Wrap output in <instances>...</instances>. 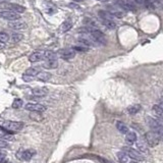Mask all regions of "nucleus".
<instances>
[{"mask_svg":"<svg viewBox=\"0 0 163 163\" xmlns=\"http://www.w3.org/2000/svg\"><path fill=\"white\" fill-rule=\"evenodd\" d=\"M2 128H4L9 133H18L23 129V123L20 121H12V120H6L2 123Z\"/></svg>","mask_w":163,"mask_h":163,"instance_id":"1","label":"nucleus"},{"mask_svg":"<svg viewBox=\"0 0 163 163\" xmlns=\"http://www.w3.org/2000/svg\"><path fill=\"white\" fill-rule=\"evenodd\" d=\"M146 121H147L148 126H150L151 131H153L154 133H156L157 135H159V134L161 133V131L163 129V126L160 123L159 120H157V119H154V118H152V117L148 116V117H146Z\"/></svg>","mask_w":163,"mask_h":163,"instance_id":"2","label":"nucleus"},{"mask_svg":"<svg viewBox=\"0 0 163 163\" xmlns=\"http://www.w3.org/2000/svg\"><path fill=\"white\" fill-rule=\"evenodd\" d=\"M35 154H36V151L33 149H27V150L21 149L16 153V157L20 160H21V161H30Z\"/></svg>","mask_w":163,"mask_h":163,"instance_id":"3","label":"nucleus"},{"mask_svg":"<svg viewBox=\"0 0 163 163\" xmlns=\"http://www.w3.org/2000/svg\"><path fill=\"white\" fill-rule=\"evenodd\" d=\"M145 139H146V143L147 145H149L150 147H155V146L158 145L159 143V137L156 133H154L153 131H150L148 133H146L145 135Z\"/></svg>","mask_w":163,"mask_h":163,"instance_id":"4","label":"nucleus"},{"mask_svg":"<svg viewBox=\"0 0 163 163\" xmlns=\"http://www.w3.org/2000/svg\"><path fill=\"white\" fill-rule=\"evenodd\" d=\"M122 151L126 152V154L128 155L129 158L136 160V161H142V160H144V157L141 155V153L138 152L136 149H133V148L131 147H123L122 148Z\"/></svg>","mask_w":163,"mask_h":163,"instance_id":"5","label":"nucleus"},{"mask_svg":"<svg viewBox=\"0 0 163 163\" xmlns=\"http://www.w3.org/2000/svg\"><path fill=\"white\" fill-rule=\"evenodd\" d=\"M0 18H2L3 20H6L8 21H18L21 18L20 14L13 12L11 10H3L0 11Z\"/></svg>","mask_w":163,"mask_h":163,"instance_id":"6","label":"nucleus"},{"mask_svg":"<svg viewBox=\"0 0 163 163\" xmlns=\"http://www.w3.org/2000/svg\"><path fill=\"white\" fill-rule=\"evenodd\" d=\"M26 110H29L31 112H43L46 110V107L39 103H28L25 106Z\"/></svg>","mask_w":163,"mask_h":163,"instance_id":"7","label":"nucleus"},{"mask_svg":"<svg viewBox=\"0 0 163 163\" xmlns=\"http://www.w3.org/2000/svg\"><path fill=\"white\" fill-rule=\"evenodd\" d=\"M59 55L64 60H70L76 56V51L73 49H62L59 51Z\"/></svg>","mask_w":163,"mask_h":163,"instance_id":"8","label":"nucleus"},{"mask_svg":"<svg viewBox=\"0 0 163 163\" xmlns=\"http://www.w3.org/2000/svg\"><path fill=\"white\" fill-rule=\"evenodd\" d=\"M8 27L11 29V30L14 31H18V30H23V29L27 28V25H26L25 21H9L8 23Z\"/></svg>","mask_w":163,"mask_h":163,"instance_id":"9","label":"nucleus"},{"mask_svg":"<svg viewBox=\"0 0 163 163\" xmlns=\"http://www.w3.org/2000/svg\"><path fill=\"white\" fill-rule=\"evenodd\" d=\"M8 10H11L13 12H16V13H23L25 12V7L23 5H20V4H16V3H8L5 5Z\"/></svg>","mask_w":163,"mask_h":163,"instance_id":"10","label":"nucleus"},{"mask_svg":"<svg viewBox=\"0 0 163 163\" xmlns=\"http://www.w3.org/2000/svg\"><path fill=\"white\" fill-rule=\"evenodd\" d=\"M44 59V51H36L29 56V60L31 62H39Z\"/></svg>","mask_w":163,"mask_h":163,"instance_id":"11","label":"nucleus"},{"mask_svg":"<svg viewBox=\"0 0 163 163\" xmlns=\"http://www.w3.org/2000/svg\"><path fill=\"white\" fill-rule=\"evenodd\" d=\"M153 114L154 116H156L157 120L163 122V108L160 105H154L152 108Z\"/></svg>","mask_w":163,"mask_h":163,"instance_id":"12","label":"nucleus"},{"mask_svg":"<svg viewBox=\"0 0 163 163\" xmlns=\"http://www.w3.org/2000/svg\"><path fill=\"white\" fill-rule=\"evenodd\" d=\"M0 140H5V141H12L13 136L9 133L8 131H6L4 128L0 126Z\"/></svg>","mask_w":163,"mask_h":163,"instance_id":"13","label":"nucleus"},{"mask_svg":"<svg viewBox=\"0 0 163 163\" xmlns=\"http://www.w3.org/2000/svg\"><path fill=\"white\" fill-rule=\"evenodd\" d=\"M32 93L35 97L41 98V97H45V96L48 94V90L46 88H36L33 90Z\"/></svg>","mask_w":163,"mask_h":163,"instance_id":"14","label":"nucleus"},{"mask_svg":"<svg viewBox=\"0 0 163 163\" xmlns=\"http://www.w3.org/2000/svg\"><path fill=\"white\" fill-rule=\"evenodd\" d=\"M44 68L47 69H54L58 66V61L57 59H52V60H46L44 63Z\"/></svg>","mask_w":163,"mask_h":163,"instance_id":"15","label":"nucleus"},{"mask_svg":"<svg viewBox=\"0 0 163 163\" xmlns=\"http://www.w3.org/2000/svg\"><path fill=\"white\" fill-rule=\"evenodd\" d=\"M51 79V73H47V71H40L39 75L37 76V80L41 82H47Z\"/></svg>","mask_w":163,"mask_h":163,"instance_id":"16","label":"nucleus"},{"mask_svg":"<svg viewBox=\"0 0 163 163\" xmlns=\"http://www.w3.org/2000/svg\"><path fill=\"white\" fill-rule=\"evenodd\" d=\"M40 73V68H30L26 70L25 75L26 76H32V78H35L39 75Z\"/></svg>","mask_w":163,"mask_h":163,"instance_id":"17","label":"nucleus"},{"mask_svg":"<svg viewBox=\"0 0 163 163\" xmlns=\"http://www.w3.org/2000/svg\"><path fill=\"white\" fill-rule=\"evenodd\" d=\"M116 128L118 129L119 133L123 134V135H126L128 133V128L121 121H117L116 122Z\"/></svg>","mask_w":163,"mask_h":163,"instance_id":"18","label":"nucleus"},{"mask_svg":"<svg viewBox=\"0 0 163 163\" xmlns=\"http://www.w3.org/2000/svg\"><path fill=\"white\" fill-rule=\"evenodd\" d=\"M98 15H99L100 20H112L113 18V15L108 10H100L98 12Z\"/></svg>","mask_w":163,"mask_h":163,"instance_id":"19","label":"nucleus"},{"mask_svg":"<svg viewBox=\"0 0 163 163\" xmlns=\"http://www.w3.org/2000/svg\"><path fill=\"white\" fill-rule=\"evenodd\" d=\"M126 140L128 144H134L137 141V135L134 131H128L126 135Z\"/></svg>","mask_w":163,"mask_h":163,"instance_id":"20","label":"nucleus"},{"mask_svg":"<svg viewBox=\"0 0 163 163\" xmlns=\"http://www.w3.org/2000/svg\"><path fill=\"white\" fill-rule=\"evenodd\" d=\"M116 157L118 159V161L120 163H128V156L126 154V152L123 151H120L116 154Z\"/></svg>","mask_w":163,"mask_h":163,"instance_id":"21","label":"nucleus"},{"mask_svg":"<svg viewBox=\"0 0 163 163\" xmlns=\"http://www.w3.org/2000/svg\"><path fill=\"white\" fill-rule=\"evenodd\" d=\"M107 8H108L107 10H108L109 12L111 13L113 16H115V18H122V12H121V11H119L117 8H115V7L109 6V7H107Z\"/></svg>","mask_w":163,"mask_h":163,"instance_id":"22","label":"nucleus"},{"mask_svg":"<svg viewBox=\"0 0 163 163\" xmlns=\"http://www.w3.org/2000/svg\"><path fill=\"white\" fill-rule=\"evenodd\" d=\"M73 27V23H71L70 21H66L64 23H62L61 27H60V32L61 33H66L68 31H69Z\"/></svg>","mask_w":163,"mask_h":163,"instance_id":"23","label":"nucleus"},{"mask_svg":"<svg viewBox=\"0 0 163 163\" xmlns=\"http://www.w3.org/2000/svg\"><path fill=\"white\" fill-rule=\"evenodd\" d=\"M101 21L105 27L110 29V30H113V29L116 28V23L112 20H101Z\"/></svg>","mask_w":163,"mask_h":163,"instance_id":"24","label":"nucleus"},{"mask_svg":"<svg viewBox=\"0 0 163 163\" xmlns=\"http://www.w3.org/2000/svg\"><path fill=\"white\" fill-rule=\"evenodd\" d=\"M57 55L53 51H44V59L46 60H52V59H56Z\"/></svg>","mask_w":163,"mask_h":163,"instance_id":"25","label":"nucleus"},{"mask_svg":"<svg viewBox=\"0 0 163 163\" xmlns=\"http://www.w3.org/2000/svg\"><path fill=\"white\" fill-rule=\"evenodd\" d=\"M140 109H141L140 105H131V106H129L128 108V112L129 114H136L140 111Z\"/></svg>","mask_w":163,"mask_h":163,"instance_id":"26","label":"nucleus"},{"mask_svg":"<svg viewBox=\"0 0 163 163\" xmlns=\"http://www.w3.org/2000/svg\"><path fill=\"white\" fill-rule=\"evenodd\" d=\"M23 36L20 34V33H14V34L11 36V41L14 43H18L20 41L23 40Z\"/></svg>","mask_w":163,"mask_h":163,"instance_id":"27","label":"nucleus"},{"mask_svg":"<svg viewBox=\"0 0 163 163\" xmlns=\"http://www.w3.org/2000/svg\"><path fill=\"white\" fill-rule=\"evenodd\" d=\"M23 100L21 99H15L12 103V108L13 109H20L23 106Z\"/></svg>","mask_w":163,"mask_h":163,"instance_id":"28","label":"nucleus"},{"mask_svg":"<svg viewBox=\"0 0 163 163\" xmlns=\"http://www.w3.org/2000/svg\"><path fill=\"white\" fill-rule=\"evenodd\" d=\"M146 144L144 143L143 141H139V142L137 143V147H138L139 150L142 151V152H147V145H146Z\"/></svg>","mask_w":163,"mask_h":163,"instance_id":"29","label":"nucleus"},{"mask_svg":"<svg viewBox=\"0 0 163 163\" xmlns=\"http://www.w3.org/2000/svg\"><path fill=\"white\" fill-rule=\"evenodd\" d=\"M40 112H32V113L30 114V117L31 119H34L36 121H41L43 119V117L40 115Z\"/></svg>","mask_w":163,"mask_h":163,"instance_id":"30","label":"nucleus"},{"mask_svg":"<svg viewBox=\"0 0 163 163\" xmlns=\"http://www.w3.org/2000/svg\"><path fill=\"white\" fill-rule=\"evenodd\" d=\"M152 4L154 5V8L163 9V0H151Z\"/></svg>","mask_w":163,"mask_h":163,"instance_id":"31","label":"nucleus"},{"mask_svg":"<svg viewBox=\"0 0 163 163\" xmlns=\"http://www.w3.org/2000/svg\"><path fill=\"white\" fill-rule=\"evenodd\" d=\"M9 40V36L4 32H0V42L2 43H6Z\"/></svg>","mask_w":163,"mask_h":163,"instance_id":"32","label":"nucleus"},{"mask_svg":"<svg viewBox=\"0 0 163 163\" xmlns=\"http://www.w3.org/2000/svg\"><path fill=\"white\" fill-rule=\"evenodd\" d=\"M6 152L0 150V163H4L6 161Z\"/></svg>","mask_w":163,"mask_h":163,"instance_id":"33","label":"nucleus"},{"mask_svg":"<svg viewBox=\"0 0 163 163\" xmlns=\"http://www.w3.org/2000/svg\"><path fill=\"white\" fill-rule=\"evenodd\" d=\"M73 49L75 50V51H81V52L88 51V47H86V46H75Z\"/></svg>","mask_w":163,"mask_h":163,"instance_id":"34","label":"nucleus"},{"mask_svg":"<svg viewBox=\"0 0 163 163\" xmlns=\"http://www.w3.org/2000/svg\"><path fill=\"white\" fill-rule=\"evenodd\" d=\"M8 147V144L5 142V140H0V149L2 148H7Z\"/></svg>","mask_w":163,"mask_h":163,"instance_id":"35","label":"nucleus"},{"mask_svg":"<svg viewBox=\"0 0 163 163\" xmlns=\"http://www.w3.org/2000/svg\"><path fill=\"white\" fill-rule=\"evenodd\" d=\"M68 6H69V7H73V8H80V6L76 5V4H75V3H70Z\"/></svg>","mask_w":163,"mask_h":163,"instance_id":"36","label":"nucleus"},{"mask_svg":"<svg viewBox=\"0 0 163 163\" xmlns=\"http://www.w3.org/2000/svg\"><path fill=\"white\" fill-rule=\"evenodd\" d=\"M4 47H5V43H2V42H0V49H3Z\"/></svg>","mask_w":163,"mask_h":163,"instance_id":"37","label":"nucleus"},{"mask_svg":"<svg viewBox=\"0 0 163 163\" xmlns=\"http://www.w3.org/2000/svg\"><path fill=\"white\" fill-rule=\"evenodd\" d=\"M160 104H161L160 106H161L162 108H163V97H161V99H160Z\"/></svg>","mask_w":163,"mask_h":163,"instance_id":"38","label":"nucleus"},{"mask_svg":"<svg viewBox=\"0 0 163 163\" xmlns=\"http://www.w3.org/2000/svg\"><path fill=\"white\" fill-rule=\"evenodd\" d=\"M75 2H82V1H84V0H73Z\"/></svg>","mask_w":163,"mask_h":163,"instance_id":"39","label":"nucleus"},{"mask_svg":"<svg viewBox=\"0 0 163 163\" xmlns=\"http://www.w3.org/2000/svg\"><path fill=\"white\" fill-rule=\"evenodd\" d=\"M4 1H6V0H0V3H2V2H4Z\"/></svg>","mask_w":163,"mask_h":163,"instance_id":"40","label":"nucleus"},{"mask_svg":"<svg viewBox=\"0 0 163 163\" xmlns=\"http://www.w3.org/2000/svg\"><path fill=\"white\" fill-rule=\"evenodd\" d=\"M98 1H106V0H98Z\"/></svg>","mask_w":163,"mask_h":163,"instance_id":"41","label":"nucleus"},{"mask_svg":"<svg viewBox=\"0 0 163 163\" xmlns=\"http://www.w3.org/2000/svg\"><path fill=\"white\" fill-rule=\"evenodd\" d=\"M129 163H137V162H129Z\"/></svg>","mask_w":163,"mask_h":163,"instance_id":"42","label":"nucleus"},{"mask_svg":"<svg viewBox=\"0 0 163 163\" xmlns=\"http://www.w3.org/2000/svg\"><path fill=\"white\" fill-rule=\"evenodd\" d=\"M4 163H9V162H7V161H5V162H4Z\"/></svg>","mask_w":163,"mask_h":163,"instance_id":"43","label":"nucleus"}]
</instances>
